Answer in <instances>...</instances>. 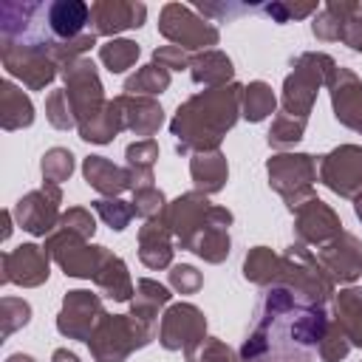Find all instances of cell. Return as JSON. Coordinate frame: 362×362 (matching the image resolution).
Listing matches in <instances>:
<instances>
[{
    "label": "cell",
    "mask_w": 362,
    "mask_h": 362,
    "mask_svg": "<svg viewBox=\"0 0 362 362\" xmlns=\"http://www.w3.org/2000/svg\"><path fill=\"white\" fill-rule=\"evenodd\" d=\"M229 76H232V62H229V57H223L218 51H209V54H204L192 62V79L195 82L223 85Z\"/></svg>",
    "instance_id": "cell-28"
},
{
    "label": "cell",
    "mask_w": 362,
    "mask_h": 362,
    "mask_svg": "<svg viewBox=\"0 0 362 362\" xmlns=\"http://www.w3.org/2000/svg\"><path fill=\"white\" fill-rule=\"evenodd\" d=\"M192 178L198 184V189L204 192H218L226 181V158L218 150L209 153H198L192 158Z\"/></svg>",
    "instance_id": "cell-24"
},
{
    "label": "cell",
    "mask_w": 362,
    "mask_h": 362,
    "mask_svg": "<svg viewBox=\"0 0 362 362\" xmlns=\"http://www.w3.org/2000/svg\"><path fill=\"white\" fill-rule=\"evenodd\" d=\"M328 88H331L334 116L345 127L362 133V82L348 68H334L328 76Z\"/></svg>",
    "instance_id": "cell-12"
},
{
    "label": "cell",
    "mask_w": 362,
    "mask_h": 362,
    "mask_svg": "<svg viewBox=\"0 0 362 362\" xmlns=\"http://www.w3.org/2000/svg\"><path fill=\"white\" fill-rule=\"evenodd\" d=\"M184 354L189 362H232V351L215 337H204L201 342H195Z\"/></svg>",
    "instance_id": "cell-35"
},
{
    "label": "cell",
    "mask_w": 362,
    "mask_h": 362,
    "mask_svg": "<svg viewBox=\"0 0 362 362\" xmlns=\"http://www.w3.org/2000/svg\"><path fill=\"white\" fill-rule=\"evenodd\" d=\"M90 20H93V34H113V31H122V28L141 25L144 6L96 3V6H90Z\"/></svg>",
    "instance_id": "cell-17"
},
{
    "label": "cell",
    "mask_w": 362,
    "mask_h": 362,
    "mask_svg": "<svg viewBox=\"0 0 362 362\" xmlns=\"http://www.w3.org/2000/svg\"><path fill=\"white\" fill-rule=\"evenodd\" d=\"M90 23V6L85 3H76V0H62V3H48L45 6V25H48V34L51 40L57 42V51H54V62H57V54L62 51V45L79 40L85 34V25Z\"/></svg>",
    "instance_id": "cell-11"
},
{
    "label": "cell",
    "mask_w": 362,
    "mask_h": 362,
    "mask_svg": "<svg viewBox=\"0 0 362 362\" xmlns=\"http://www.w3.org/2000/svg\"><path fill=\"white\" fill-rule=\"evenodd\" d=\"M62 229H68V232H74V235H79V238H90L93 235V229H96V223H93V218H90V212L88 209H82V206H74V209H68L65 215H62Z\"/></svg>",
    "instance_id": "cell-40"
},
{
    "label": "cell",
    "mask_w": 362,
    "mask_h": 362,
    "mask_svg": "<svg viewBox=\"0 0 362 362\" xmlns=\"http://www.w3.org/2000/svg\"><path fill=\"white\" fill-rule=\"evenodd\" d=\"M243 274H246V280L260 283V286L274 283V280L280 277V257H274L266 246H257V249H252V252L246 255Z\"/></svg>",
    "instance_id": "cell-27"
},
{
    "label": "cell",
    "mask_w": 362,
    "mask_h": 362,
    "mask_svg": "<svg viewBox=\"0 0 362 362\" xmlns=\"http://www.w3.org/2000/svg\"><path fill=\"white\" fill-rule=\"evenodd\" d=\"M320 178L339 195H359L362 189V147L342 144L320 161Z\"/></svg>",
    "instance_id": "cell-6"
},
{
    "label": "cell",
    "mask_w": 362,
    "mask_h": 362,
    "mask_svg": "<svg viewBox=\"0 0 362 362\" xmlns=\"http://www.w3.org/2000/svg\"><path fill=\"white\" fill-rule=\"evenodd\" d=\"M45 252L65 269V274L71 277H93L107 255L105 246H88L85 238L68 232V229H59L48 238L45 243Z\"/></svg>",
    "instance_id": "cell-4"
},
{
    "label": "cell",
    "mask_w": 362,
    "mask_h": 362,
    "mask_svg": "<svg viewBox=\"0 0 362 362\" xmlns=\"http://www.w3.org/2000/svg\"><path fill=\"white\" fill-rule=\"evenodd\" d=\"M156 334L153 322H144L139 317H124V314H113V317H102L99 325L93 328L88 348L99 362H122L130 351L147 345Z\"/></svg>",
    "instance_id": "cell-2"
},
{
    "label": "cell",
    "mask_w": 362,
    "mask_h": 362,
    "mask_svg": "<svg viewBox=\"0 0 362 362\" xmlns=\"http://www.w3.org/2000/svg\"><path fill=\"white\" fill-rule=\"evenodd\" d=\"M167 85H170V74L164 68L147 65L124 82V90H130V93H161Z\"/></svg>",
    "instance_id": "cell-31"
},
{
    "label": "cell",
    "mask_w": 362,
    "mask_h": 362,
    "mask_svg": "<svg viewBox=\"0 0 362 362\" xmlns=\"http://www.w3.org/2000/svg\"><path fill=\"white\" fill-rule=\"evenodd\" d=\"M99 317H105V314H102V303H99L96 294H90V291H68V297L62 303V311H59V320H57V328L65 337L88 342L93 328L99 325L96 322Z\"/></svg>",
    "instance_id": "cell-9"
},
{
    "label": "cell",
    "mask_w": 362,
    "mask_h": 362,
    "mask_svg": "<svg viewBox=\"0 0 362 362\" xmlns=\"http://www.w3.org/2000/svg\"><path fill=\"white\" fill-rule=\"evenodd\" d=\"M99 57H102V62L107 65V71L122 74V71H127V68L136 62V57H139V45L130 42V40H113V42L102 45Z\"/></svg>",
    "instance_id": "cell-30"
},
{
    "label": "cell",
    "mask_w": 362,
    "mask_h": 362,
    "mask_svg": "<svg viewBox=\"0 0 362 362\" xmlns=\"http://www.w3.org/2000/svg\"><path fill=\"white\" fill-rule=\"evenodd\" d=\"M0 308H3V337L14 334V331H17L20 325H25L28 317H31L28 303H23V300H17V297H3Z\"/></svg>",
    "instance_id": "cell-38"
},
{
    "label": "cell",
    "mask_w": 362,
    "mask_h": 362,
    "mask_svg": "<svg viewBox=\"0 0 362 362\" xmlns=\"http://www.w3.org/2000/svg\"><path fill=\"white\" fill-rule=\"evenodd\" d=\"M161 34L170 37L173 42H178V48H204V45H215L218 42V31L201 20L192 17L189 8L184 6H167L164 14H161V23H158Z\"/></svg>",
    "instance_id": "cell-10"
},
{
    "label": "cell",
    "mask_w": 362,
    "mask_h": 362,
    "mask_svg": "<svg viewBox=\"0 0 362 362\" xmlns=\"http://www.w3.org/2000/svg\"><path fill=\"white\" fill-rule=\"evenodd\" d=\"M57 204H59V187L45 181L42 189H34L17 201V206H14L17 223L31 235H45L54 229L57 221H62Z\"/></svg>",
    "instance_id": "cell-7"
},
{
    "label": "cell",
    "mask_w": 362,
    "mask_h": 362,
    "mask_svg": "<svg viewBox=\"0 0 362 362\" xmlns=\"http://www.w3.org/2000/svg\"><path fill=\"white\" fill-rule=\"evenodd\" d=\"M170 283H173L181 294H192V291H198V286H201V272H195L192 266H175V269L170 272Z\"/></svg>",
    "instance_id": "cell-41"
},
{
    "label": "cell",
    "mask_w": 362,
    "mask_h": 362,
    "mask_svg": "<svg viewBox=\"0 0 362 362\" xmlns=\"http://www.w3.org/2000/svg\"><path fill=\"white\" fill-rule=\"evenodd\" d=\"M3 280L17 286H40L48 280V252L37 243H23L3 255Z\"/></svg>",
    "instance_id": "cell-13"
},
{
    "label": "cell",
    "mask_w": 362,
    "mask_h": 362,
    "mask_svg": "<svg viewBox=\"0 0 362 362\" xmlns=\"http://www.w3.org/2000/svg\"><path fill=\"white\" fill-rule=\"evenodd\" d=\"M153 59L158 62V68H170V71L187 68V57H184V51H181L178 45H164V48H158V51L153 54Z\"/></svg>",
    "instance_id": "cell-42"
},
{
    "label": "cell",
    "mask_w": 362,
    "mask_h": 362,
    "mask_svg": "<svg viewBox=\"0 0 362 362\" xmlns=\"http://www.w3.org/2000/svg\"><path fill=\"white\" fill-rule=\"evenodd\" d=\"M320 263L331 274V280L351 283L362 274V246L354 235L339 232L331 243H325L320 249Z\"/></svg>",
    "instance_id": "cell-14"
},
{
    "label": "cell",
    "mask_w": 362,
    "mask_h": 362,
    "mask_svg": "<svg viewBox=\"0 0 362 362\" xmlns=\"http://www.w3.org/2000/svg\"><path fill=\"white\" fill-rule=\"evenodd\" d=\"M82 170H85L88 184H90L93 189L105 192V195H119L122 189L133 187L130 173L122 170V167H116V164L107 161L105 156H90V158H85V167H82Z\"/></svg>",
    "instance_id": "cell-18"
},
{
    "label": "cell",
    "mask_w": 362,
    "mask_h": 362,
    "mask_svg": "<svg viewBox=\"0 0 362 362\" xmlns=\"http://www.w3.org/2000/svg\"><path fill=\"white\" fill-rule=\"evenodd\" d=\"M354 206H356V215H359V221H362V195H356V204H354Z\"/></svg>",
    "instance_id": "cell-45"
},
{
    "label": "cell",
    "mask_w": 362,
    "mask_h": 362,
    "mask_svg": "<svg viewBox=\"0 0 362 362\" xmlns=\"http://www.w3.org/2000/svg\"><path fill=\"white\" fill-rule=\"evenodd\" d=\"M136 303H133V317L144 320V322H153L156 325V317H158V305H164L170 300V291L153 280H139L136 283Z\"/></svg>",
    "instance_id": "cell-26"
},
{
    "label": "cell",
    "mask_w": 362,
    "mask_h": 362,
    "mask_svg": "<svg viewBox=\"0 0 362 362\" xmlns=\"http://www.w3.org/2000/svg\"><path fill=\"white\" fill-rule=\"evenodd\" d=\"M297 232L305 243H331L342 229L339 218L334 215V209L328 204H322L320 198H308L305 204H300L297 209Z\"/></svg>",
    "instance_id": "cell-16"
},
{
    "label": "cell",
    "mask_w": 362,
    "mask_h": 362,
    "mask_svg": "<svg viewBox=\"0 0 362 362\" xmlns=\"http://www.w3.org/2000/svg\"><path fill=\"white\" fill-rule=\"evenodd\" d=\"M71 173H74V156H71V150L54 147V150H48V153L42 156V175H45V181L59 184V181H65Z\"/></svg>",
    "instance_id": "cell-33"
},
{
    "label": "cell",
    "mask_w": 362,
    "mask_h": 362,
    "mask_svg": "<svg viewBox=\"0 0 362 362\" xmlns=\"http://www.w3.org/2000/svg\"><path fill=\"white\" fill-rule=\"evenodd\" d=\"M93 209L116 232H122L130 223V218H133V206H127L124 201H116V198H99V201H93Z\"/></svg>",
    "instance_id": "cell-34"
},
{
    "label": "cell",
    "mask_w": 362,
    "mask_h": 362,
    "mask_svg": "<svg viewBox=\"0 0 362 362\" xmlns=\"http://www.w3.org/2000/svg\"><path fill=\"white\" fill-rule=\"evenodd\" d=\"M204 328H206L204 314L189 303H178L164 314L158 339L167 351H178V348L187 351V348H192L195 342L204 339Z\"/></svg>",
    "instance_id": "cell-8"
},
{
    "label": "cell",
    "mask_w": 362,
    "mask_h": 362,
    "mask_svg": "<svg viewBox=\"0 0 362 362\" xmlns=\"http://www.w3.org/2000/svg\"><path fill=\"white\" fill-rule=\"evenodd\" d=\"M317 178V167L311 156H274L269 158V181L288 201L291 209L300 206L303 195H311V181Z\"/></svg>",
    "instance_id": "cell-5"
},
{
    "label": "cell",
    "mask_w": 362,
    "mask_h": 362,
    "mask_svg": "<svg viewBox=\"0 0 362 362\" xmlns=\"http://www.w3.org/2000/svg\"><path fill=\"white\" fill-rule=\"evenodd\" d=\"M156 156H158V147H156L153 139H144V141H136V144L127 147V173L133 178V189L150 187Z\"/></svg>",
    "instance_id": "cell-25"
},
{
    "label": "cell",
    "mask_w": 362,
    "mask_h": 362,
    "mask_svg": "<svg viewBox=\"0 0 362 362\" xmlns=\"http://www.w3.org/2000/svg\"><path fill=\"white\" fill-rule=\"evenodd\" d=\"M116 105L122 110L124 127L136 130L139 136H150L153 130H158V124H161V107L153 99H144V96H136V99L122 96V99H116Z\"/></svg>",
    "instance_id": "cell-20"
},
{
    "label": "cell",
    "mask_w": 362,
    "mask_h": 362,
    "mask_svg": "<svg viewBox=\"0 0 362 362\" xmlns=\"http://www.w3.org/2000/svg\"><path fill=\"white\" fill-rule=\"evenodd\" d=\"M348 337L342 334V328L334 322V325H328V331H325V337H322V342H320V359L322 362H339L345 354H348Z\"/></svg>",
    "instance_id": "cell-37"
},
{
    "label": "cell",
    "mask_w": 362,
    "mask_h": 362,
    "mask_svg": "<svg viewBox=\"0 0 362 362\" xmlns=\"http://www.w3.org/2000/svg\"><path fill=\"white\" fill-rule=\"evenodd\" d=\"M3 62L8 68V74L20 76L28 88H45L51 79H54V68L57 62L42 54V51H28V48H20V45H6L3 42Z\"/></svg>",
    "instance_id": "cell-15"
},
{
    "label": "cell",
    "mask_w": 362,
    "mask_h": 362,
    "mask_svg": "<svg viewBox=\"0 0 362 362\" xmlns=\"http://www.w3.org/2000/svg\"><path fill=\"white\" fill-rule=\"evenodd\" d=\"M305 130V119L303 116H291V113H280L269 130V144L283 147V144H294L303 139Z\"/></svg>",
    "instance_id": "cell-32"
},
{
    "label": "cell",
    "mask_w": 362,
    "mask_h": 362,
    "mask_svg": "<svg viewBox=\"0 0 362 362\" xmlns=\"http://www.w3.org/2000/svg\"><path fill=\"white\" fill-rule=\"evenodd\" d=\"M45 110H48L51 124H54V127H59V130H65V127H74V124H76V116H74V107H71V102H68V93H65V90H54V93L48 96Z\"/></svg>",
    "instance_id": "cell-36"
},
{
    "label": "cell",
    "mask_w": 362,
    "mask_h": 362,
    "mask_svg": "<svg viewBox=\"0 0 362 362\" xmlns=\"http://www.w3.org/2000/svg\"><path fill=\"white\" fill-rule=\"evenodd\" d=\"M170 226L164 221H147V226H141L139 235V255L144 260V266L150 269H161L170 263L173 257V246H170Z\"/></svg>",
    "instance_id": "cell-19"
},
{
    "label": "cell",
    "mask_w": 362,
    "mask_h": 362,
    "mask_svg": "<svg viewBox=\"0 0 362 362\" xmlns=\"http://www.w3.org/2000/svg\"><path fill=\"white\" fill-rule=\"evenodd\" d=\"M325 62V54H303L297 59V68L294 74L286 79V90H283V105H286V113L291 116H308L311 105H314V96H317V85L325 82L331 76V71L337 68L334 59L328 65Z\"/></svg>",
    "instance_id": "cell-3"
},
{
    "label": "cell",
    "mask_w": 362,
    "mask_h": 362,
    "mask_svg": "<svg viewBox=\"0 0 362 362\" xmlns=\"http://www.w3.org/2000/svg\"><path fill=\"white\" fill-rule=\"evenodd\" d=\"M243 88H215L192 96L184 107H178V116L173 119V136H178V150L198 147L201 153H209L218 147L221 136L235 124L238 119V102Z\"/></svg>",
    "instance_id": "cell-1"
},
{
    "label": "cell",
    "mask_w": 362,
    "mask_h": 362,
    "mask_svg": "<svg viewBox=\"0 0 362 362\" xmlns=\"http://www.w3.org/2000/svg\"><path fill=\"white\" fill-rule=\"evenodd\" d=\"M337 325L354 345L362 348V291L359 288H348L337 297Z\"/></svg>",
    "instance_id": "cell-23"
},
{
    "label": "cell",
    "mask_w": 362,
    "mask_h": 362,
    "mask_svg": "<svg viewBox=\"0 0 362 362\" xmlns=\"http://www.w3.org/2000/svg\"><path fill=\"white\" fill-rule=\"evenodd\" d=\"M93 280L99 283V288H102L105 297H110V300H130V294H133L130 274H127L124 263H122L116 255H110V252L105 255V260H102L99 272L93 274Z\"/></svg>",
    "instance_id": "cell-22"
},
{
    "label": "cell",
    "mask_w": 362,
    "mask_h": 362,
    "mask_svg": "<svg viewBox=\"0 0 362 362\" xmlns=\"http://www.w3.org/2000/svg\"><path fill=\"white\" fill-rule=\"evenodd\" d=\"M0 119H3V127L6 130H17V127H28L34 122V107L28 102V96L14 88L11 82H3L0 85Z\"/></svg>",
    "instance_id": "cell-21"
},
{
    "label": "cell",
    "mask_w": 362,
    "mask_h": 362,
    "mask_svg": "<svg viewBox=\"0 0 362 362\" xmlns=\"http://www.w3.org/2000/svg\"><path fill=\"white\" fill-rule=\"evenodd\" d=\"M6 362H34V356H28V354H11Z\"/></svg>",
    "instance_id": "cell-44"
},
{
    "label": "cell",
    "mask_w": 362,
    "mask_h": 362,
    "mask_svg": "<svg viewBox=\"0 0 362 362\" xmlns=\"http://www.w3.org/2000/svg\"><path fill=\"white\" fill-rule=\"evenodd\" d=\"M240 99H243V116L249 122H263L274 110V96L266 82H252L249 88H243Z\"/></svg>",
    "instance_id": "cell-29"
},
{
    "label": "cell",
    "mask_w": 362,
    "mask_h": 362,
    "mask_svg": "<svg viewBox=\"0 0 362 362\" xmlns=\"http://www.w3.org/2000/svg\"><path fill=\"white\" fill-rule=\"evenodd\" d=\"M51 362H79V359H76V354L59 348V351H54V359H51Z\"/></svg>",
    "instance_id": "cell-43"
},
{
    "label": "cell",
    "mask_w": 362,
    "mask_h": 362,
    "mask_svg": "<svg viewBox=\"0 0 362 362\" xmlns=\"http://www.w3.org/2000/svg\"><path fill=\"white\" fill-rule=\"evenodd\" d=\"M158 212H164V195L150 184V187H139L136 189V198H133V215H141V218H156Z\"/></svg>",
    "instance_id": "cell-39"
}]
</instances>
